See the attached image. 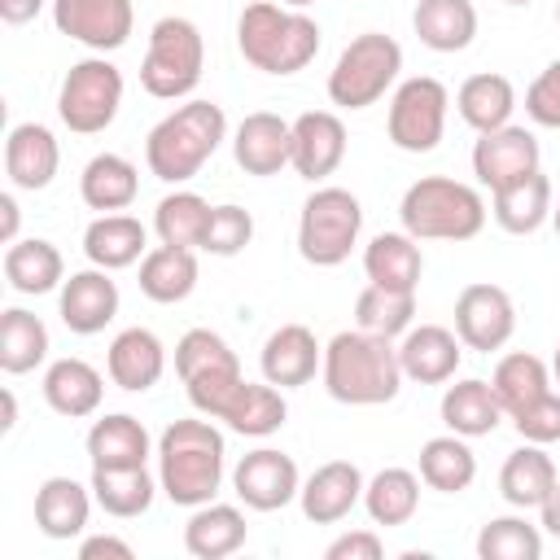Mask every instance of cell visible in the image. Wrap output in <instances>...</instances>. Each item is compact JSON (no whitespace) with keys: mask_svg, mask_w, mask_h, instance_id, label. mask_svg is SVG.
<instances>
[{"mask_svg":"<svg viewBox=\"0 0 560 560\" xmlns=\"http://www.w3.org/2000/svg\"><path fill=\"white\" fill-rule=\"evenodd\" d=\"M105 372L118 389L127 394H144L162 381L166 372V346L158 341V332L149 328H122L114 341H109V354H105Z\"/></svg>","mask_w":560,"mask_h":560,"instance_id":"7402d4cb","label":"cell"},{"mask_svg":"<svg viewBox=\"0 0 560 560\" xmlns=\"http://www.w3.org/2000/svg\"><path fill=\"white\" fill-rule=\"evenodd\" d=\"M416 315V293L411 289H385V284H368L354 302V328L376 332V337H402L411 328Z\"/></svg>","mask_w":560,"mask_h":560,"instance_id":"ee69618b","label":"cell"},{"mask_svg":"<svg viewBox=\"0 0 560 560\" xmlns=\"http://www.w3.org/2000/svg\"><path fill=\"white\" fill-rule=\"evenodd\" d=\"M245 534H249L245 512L236 503H214L210 499V503L192 508V516L184 525V551L197 556V560H223V556L245 547Z\"/></svg>","mask_w":560,"mask_h":560,"instance_id":"4316f807","label":"cell"},{"mask_svg":"<svg viewBox=\"0 0 560 560\" xmlns=\"http://www.w3.org/2000/svg\"><path fill=\"white\" fill-rule=\"evenodd\" d=\"M140 192V171L136 162H127L122 153H96L83 175H79V197L88 210H101V214H114V210H127Z\"/></svg>","mask_w":560,"mask_h":560,"instance_id":"836d02e7","label":"cell"},{"mask_svg":"<svg viewBox=\"0 0 560 560\" xmlns=\"http://www.w3.org/2000/svg\"><path fill=\"white\" fill-rule=\"evenodd\" d=\"M39 9H44V0H0V18H4L9 26H22V22H31Z\"/></svg>","mask_w":560,"mask_h":560,"instance_id":"db71d44e","label":"cell"},{"mask_svg":"<svg viewBox=\"0 0 560 560\" xmlns=\"http://www.w3.org/2000/svg\"><path fill=\"white\" fill-rule=\"evenodd\" d=\"M363 508L372 525H407L420 508V477L411 468H381L363 486Z\"/></svg>","mask_w":560,"mask_h":560,"instance_id":"b9f144b4","label":"cell"},{"mask_svg":"<svg viewBox=\"0 0 560 560\" xmlns=\"http://www.w3.org/2000/svg\"><path fill=\"white\" fill-rule=\"evenodd\" d=\"M201 70H206V39L197 22L179 13L158 18L140 61V88L158 101H179L201 83Z\"/></svg>","mask_w":560,"mask_h":560,"instance_id":"8992f818","label":"cell"},{"mask_svg":"<svg viewBox=\"0 0 560 560\" xmlns=\"http://www.w3.org/2000/svg\"><path fill=\"white\" fill-rule=\"evenodd\" d=\"M131 542L127 538H114V534H88L79 542V560H131Z\"/></svg>","mask_w":560,"mask_h":560,"instance_id":"816d5d0a","label":"cell"},{"mask_svg":"<svg viewBox=\"0 0 560 560\" xmlns=\"http://www.w3.org/2000/svg\"><path fill=\"white\" fill-rule=\"evenodd\" d=\"M411 26L424 48L464 52L477 39V4L472 0H416Z\"/></svg>","mask_w":560,"mask_h":560,"instance_id":"f546056e","label":"cell"},{"mask_svg":"<svg viewBox=\"0 0 560 560\" xmlns=\"http://www.w3.org/2000/svg\"><path fill=\"white\" fill-rule=\"evenodd\" d=\"M459 359H464V341L455 328L446 324H416L402 332L398 341V363H402V376L420 381V385H442L459 372Z\"/></svg>","mask_w":560,"mask_h":560,"instance_id":"ffe728a7","label":"cell"},{"mask_svg":"<svg viewBox=\"0 0 560 560\" xmlns=\"http://www.w3.org/2000/svg\"><path fill=\"white\" fill-rule=\"evenodd\" d=\"M398 70H402L398 39L381 31H363L341 48L337 66L328 70V101L337 109H368L398 83Z\"/></svg>","mask_w":560,"mask_h":560,"instance_id":"52a82bcc","label":"cell"},{"mask_svg":"<svg viewBox=\"0 0 560 560\" xmlns=\"http://www.w3.org/2000/svg\"><path fill=\"white\" fill-rule=\"evenodd\" d=\"M232 158L245 175H280L293 162V122L271 109H254L236 122Z\"/></svg>","mask_w":560,"mask_h":560,"instance_id":"9a60e30c","label":"cell"},{"mask_svg":"<svg viewBox=\"0 0 560 560\" xmlns=\"http://www.w3.org/2000/svg\"><path fill=\"white\" fill-rule=\"evenodd\" d=\"M455 332L468 350H503L516 332V306L508 298V289L490 284V280H477V284H464L459 298H455Z\"/></svg>","mask_w":560,"mask_h":560,"instance_id":"8fae6325","label":"cell"},{"mask_svg":"<svg viewBox=\"0 0 560 560\" xmlns=\"http://www.w3.org/2000/svg\"><path fill=\"white\" fill-rule=\"evenodd\" d=\"M490 214L512 236L538 232L551 219V179L542 175V166L521 175V179H512V184H503V188H494L490 192Z\"/></svg>","mask_w":560,"mask_h":560,"instance_id":"d4e9b609","label":"cell"},{"mask_svg":"<svg viewBox=\"0 0 560 560\" xmlns=\"http://www.w3.org/2000/svg\"><path fill=\"white\" fill-rule=\"evenodd\" d=\"M262 381L280 385V389H298L306 381H315V372L324 368V346L315 341V332L306 324H280L258 354Z\"/></svg>","mask_w":560,"mask_h":560,"instance_id":"d6986e66","label":"cell"},{"mask_svg":"<svg viewBox=\"0 0 560 560\" xmlns=\"http://www.w3.org/2000/svg\"><path fill=\"white\" fill-rule=\"evenodd\" d=\"M219 368H241V359H236V350L214 328H188L175 341V372H179V381H192V376L219 372Z\"/></svg>","mask_w":560,"mask_h":560,"instance_id":"bcb514c9","label":"cell"},{"mask_svg":"<svg viewBox=\"0 0 560 560\" xmlns=\"http://www.w3.org/2000/svg\"><path fill=\"white\" fill-rule=\"evenodd\" d=\"M57 293H61V298H57L61 324H66L70 332H79V337L101 332V328L114 324V315H118V284L109 280L105 267L70 271Z\"/></svg>","mask_w":560,"mask_h":560,"instance_id":"e0dca14e","label":"cell"},{"mask_svg":"<svg viewBox=\"0 0 560 560\" xmlns=\"http://www.w3.org/2000/svg\"><path fill=\"white\" fill-rule=\"evenodd\" d=\"M197 289V249L153 245L140 258V293L158 306H175Z\"/></svg>","mask_w":560,"mask_h":560,"instance_id":"1f68e13d","label":"cell"},{"mask_svg":"<svg viewBox=\"0 0 560 560\" xmlns=\"http://www.w3.org/2000/svg\"><path fill=\"white\" fill-rule=\"evenodd\" d=\"M538 162H542L538 136L529 127H516V122L481 131L477 144H472V175L490 192L512 184V179H521V175H529V171H538Z\"/></svg>","mask_w":560,"mask_h":560,"instance_id":"5bb4252c","label":"cell"},{"mask_svg":"<svg viewBox=\"0 0 560 560\" xmlns=\"http://www.w3.org/2000/svg\"><path fill=\"white\" fill-rule=\"evenodd\" d=\"M324 389L328 398L346 402V407H381L394 402L402 389V363H398V346L389 337L363 332V328H346L324 346Z\"/></svg>","mask_w":560,"mask_h":560,"instance_id":"7a4b0ae2","label":"cell"},{"mask_svg":"<svg viewBox=\"0 0 560 560\" xmlns=\"http://www.w3.org/2000/svg\"><path fill=\"white\" fill-rule=\"evenodd\" d=\"M363 232V206L350 188L324 184L302 201L298 214V254L311 267H337L350 258Z\"/></svg>","mask_w":560,"mask_h":560,"instance_id":"ba28073f","label":"cell"},{"mask_svg":"<svg viewBox=\"0 0 560 560\" xmlns=\"http://www.w3.org/2000/svg\"><path fill=\"white\" fill-rule=\"evenodd\" d=\"M525 114L538 127H560V57L538 70V79L525 88Z\"/></svg>","mask_w":560,"mask_h":560,"instance_id":"681fc988","label":"cell"},{"mask_svg":"<svg viewBox=\"0 0 560 560\" xmlns=\"http://www.w3.org/2000/svg\"><path fill=\"white\" fill-rule=\"evenodd\" d=\"M61 144L44 122H18L4 140V175L22 192H39L57 179Z\"/></svg>","mask_w":560,"mask_h":560,"instance_id":"44dd1931","label":"cell"},{"mask_svg":"<svg viewBox=\"0 0 560 560\" xmlns=\"http://www.w3.org/2000/svg\"><path fill=\"white\" fill-rule=\"evenodd\" d=\"M551 223H556V236H560V206H551Z\"/></svg>","mask_w":560,"mask_h":560,"instance_id":"91938a15","label":"cell"},{"mask_svg":"<svg viewBox=\"0 0 560 560\" xmlns=\"http://www.w3.org/2000/svg\"><path fill=\"white\" fill-rule=\"evenodd\" d=\"M490 389L503 407V416H516L521 407H529L534 398H542L551 389V368L529 354V350H512L494 363V376H490Z\"/></svg>","mask_w":560,"mask_h":560,"instance_id":"f35d334b","label":"cell"},{"mask_svg":"<svg viewBox=\"0 0 560 560\" xmlns=\"http://www.w3.org/2000/svg\"><path fill=\"white\" fill-rule=\"evenodd\" d=\"M556 481H560V472H556L547 446H538V442L516 446V451L503 459V468H499V494H503L512 508H521V512L542 508V499L551 494Z\"/></svg>","mask_w":560,"mask_h":560,"instance_id":"4dcf8cb0","label":"cell"},{"mask_svg":"<svg viewBox=\"0 0 560 560\" xmlns=\"http://www.w3.org/2000/svg\"><path fill=\"white\" fill-rule=\"evenodd\" d=\"M48 359V328L26 306H9L0 315V368L9 376L35 372Z\"/></svg>","mask_w":560,"mask_h":560,"instance_id":"60d3db41","label":"cell"},{"mask_svg":"<svg viewBox=\"0 0 560 560\" xmlns=\"http://www.w3.org/2000/svg\"><path fill=\"white\" fill-rule=\"evenodd\" d=\"M402 232L416 241H472L486 228V201L472 184L451 175H420L398 201Z\"/></svg>","mask_w":560,"mask_h":560,"instance_id":"5b68a950","label":"cell"},{"mask_svg":"<svg viewBox=\"0 0 560 560\" xmlns=\"http://www.w3.org/2000/svg\"><path fill=\"white\" fill-rule=\"evenodd\" d=\"M88 486H92L96 508L105 516H118V521L144 516L153 508V494L162 490L144 464H136V468H92V481Z\"/></svg>","mask_w":560,"mask_h":560,"instance_id":"8d00e7d4","label":"cell"},{"mask_svg":"<svg viewBox=\"0 0 560 560\" xmlns=\"http://www.w3.org/2000/svg\"><path fill=\"white\" fill-rule=\"evenodd\" d=\"M228 438L210 416L171 420L158 438V486L175 508H201L223 486Z\"/></svg>","mask_w":560,"mask_h":560,"instance_id":"6da1fadb","label":"cell"},{"mask_svg":"<svg viewBox=\"0 0 560 560\" xmlns=\"http://www.w3.org/2000/svg\"><path fill=\"white\" fill-rule=\"evenodd\" d=\"M503 4H534V0H503Z\"/></svg>","mask_w":560,"mask_h":560,"instance_id":"94428289","label":"cell"},{"mask_svg":"<svg viewBox=\"0 0 560 560\" xmlns=\"http://www.w3.org/2000/svg\"><path fill=\"white\" fill-rule=\"evenodd\" d=\"M122 105V70L109 57H83L66 70L57 92V114L74 136H96L118 118Z\"/></svg>","mask_w":560,"mask_h":560,"instance_id":"9c48e42d","label":"cell"},{"mask_svg":"<svg viewBox=\"0 0 560 560\" xmlns=\"http://www.w3.org/2000/svg\"><path fill=\"white\" fill-rule=\"evenodd\" d=\"M280 4H289V9H306V4H315V0H280Z\"/></svg>","mask_w":560,"mask_h":560,"instance_id":"680465c9","label":"cell"},{"mask_svg":"<svg viewBox=\"0 0 560 560\" xmlns=\"http://www.w3.org/2000/svg\"><path fill=\"white\" fill-rule=\"evenodd\" d=\"M52 26L92 52H114L131 39V0H52Z\"/></svg>","mask_w":560,"mask_h":560,"instance_id":"7c38bea8","label":"cell"},{"mask_svg":"<svg viewBox=\"0 0 560 560\" xmlns=\"http://www.w3.org/2000/svg\"><path fill=\"white\" fill-rule=\"evenodd\" d=\"M551 376H556V385H560V346H556V359H551Z\"/></svg>","mask_w":560,"mask_h":560,"instance_id":"6f0895ef","label":"cell"},{"mask_svg":"<svg viewBox=\"0 0 560 560\" xmlns=\"http://www.w3.org/2000/svg\"><path fill=\"white\" fill-rule=\"evenodd\" d=\"M499 420H503V407H499L490 381L468 376V381L446 385V394H442V424L451 433H459V438H486V433L499 429Z\"/></svg>","mask_w":560,"mask_h":560,"instance_id":"d590c367","label":"cell"},{"mask_svg":"<svg viewBox=\"0 0 560 560\" xmlns=\"http://www.w3.org/2000/svg\"><path fill=\"white\" fill-rule=\"evenodd\" d=\"M223 136H228L223 105H214V101H184L144 140L149 175H158L162 184H188L214 158Z\"/></svg>","mask_w":560,"mask_h":560,"instance_id":"277c9868","label":"cell"},{"mask_svg":"<svg viewBox=\"0 0 560 560\" xmlns=\"http://www.w3.org/2000/svg\"><path fill=\"white\" fill-rule=\"evenodd\" d=\"M512 424H516V433L525 438V442H538V446H551V442H560V394L556 389H547L542 398H534L529 407H521L516 416H508Z\"/></svg>","mask_w":560,"mask_h":560,"instance_id":"c3c4849f","label":"cell"},{"mask_svg":"<svg viewBox=\"0 0 560 560\" xmlns=\"http://www.w3.org/2000/svg\"><path fill=\"white\" fill-rule=\"evenodd\" d=\"M249 241H254V214H249L245 206H232V201L210 206V223H206V241H201L206 254L232 258V254H241Z\"/></svg>","mask_w":560,"mask_h":560,"instance_id":"7dc6e473","label":"cell"},{"mask_svg":"<svg viewBox=\"0 0 560 560\" xmlns=\"http://www.w3.org/2000/svg\"><path fill=\"white\" fill-rule=\"evenodd\" d=\"M346 158V122L332 109H306L293 118V171L311 184L328 179Z\"/></svg>","mask_w":560,"mask_h":560,"instance_id":"ac0fdd59","label":"cell"},{"mask_svg":"<svg viewBox=\"0 0 560 560\" xmlns=\"http://www.w3.org/2000/svg\"><path fill=\"white\" fill-rule=\"evenodd\" d=\"M18 219H22L18 197H13V192H0V241H4V245L18 241Z\"/></svg>","mask_w":560,"mask_h":560,"instance_id":"f5cc1de1","label":"cell"},{"mask_svg":"<svg viewBox=\"0 0 560 560\" xmlns=\"http://www.w3.org/2000/svg\"><path fill=\"white\" fill-rule=\"evenodd\" d=\"M381 556H385V542L376 529H350L324 547V560H381Z\"/></svg>","mask_w":560,"mask_h":560,"instance_id":"f907efd6","label":"cell"},{"mask_svg":"<svg viewBox=\"0 0 560 560\" xmlns=\"http://www.w3.org/2000/svg\"><path fill=\"white\" fill-rule=\"evenodd\" d=\"M88 459L92 468H136L153 455V442H149V429L127 416V411H114V416H101L92 429H88Z\"/></svg>","mask_w":560,"mask_h":560,"instance_id":"f1b7e54d","label":"cell"},{"mask_svg":"<svg viewBox=\"0 0 560 560\" xmlns=\"http://www.w3.org/2000/svg\"><path fill=\"white\" fill-rule=\"evenodd\" d=\"M477 477V455L468 446V438L459 433H442V438H429L420 446V481L429 490H442V494H459L468 490Z\"/></svg>","mask_w":560,"mask_h":560,"instance_id":"74e56055","label":"cell"},{"mask_svg":"<svg viewBox=\"0 0 560 560\" xmlns=\"http://www.w3.org/2000/svg\"><path fill=\"white\" fill-rule=\"evenodd\" d=\"M556 26H560V0H556Z\"/></svg>","mask_w":560,"mask_h":560,"instance_id":"6125c7cd","label":"cell"},{"mask_svg":"<svg viewBox=\"0 0 560 560\" xmlns=\"http://www.w3.org/2000/svg\"><path fill=\"white\" fill-rule=\"evenodd\" d=\"M83 254L92 267H105V271H122L131 262H140L149 254V228L136 219V214H96L88 228H83Z\"/></svg>","mask_w":560,"mask_h":560,"instance_id":"603a6c76","label":"cell"},{"mask_svg":"<svg viewBox=\"0 0 560 560\" xmlns=\"http://www.w3.org/2000/svg\"><path fill=\"white\" fill-rule=\"evenodd\" d=\"M538 525H542L551 538H560V481H556L551 494L542 499V508H538Z\"/></svg>","mask_w":560,"mask_h":560,"instance_id":"11a10c76","label":"cell"},{"mask_svg":"<svg viewBox=\"0 0 560 560\" xmlns=\"http://www.w3.org/2000/svg\"><path fill=\"white\" fill-rule=\"evenodd\" d=\"M481 560H538L542 556V525H529L525 516H494L477 534Z\"/></svg>","mask_w":560,"mask_h":560,"instance_id":"f6af8a7d","label":"cell"},{"mask_svg":"<svg viewBox=\"0 0 560 560\" xmlns=\"http://www.w3.org/2000/svg\"><path fill=\"white\" fill-rule=\"evenodd\" d=\"M455 109L459 118L481 136V131H494V127H508L512 122V109H516V88L508 74H494V70H481V74H468L455 92Z\"/></svg>","mask_w":560,"mask_h":560,"instance_id":"d6a6232c","label":"cell"},{"mask_svg":"<svg viewBox=\"0 0 560 560\" xmlns=\"http://www.w3.org/2000/svg\"><path fill=\"white\" fill-rule=\"evenodd\" d=\"M101 394H105V381L88 359L66 354V359H52L44 372V402L66 420L92 416L101 407Z\"/></svg>","mask_w":560,"mask_h":560,"instance_id":"484cf974","label":"cell"},{"mask_svg":"<svg viewBox=\"0 0 560 560\" xmlns=\"http://www.w3.org/2000/svg\"><path fill=\"white\" fill-rule=\"evenodd\" d=\"M206 223H210V201L188 192V188H175L158 201L153 210V232L162 245H184V249H201L206 241Z\"/></svg>","mask_w":560,"mask_h":560,"instance_id":"7bdbcfd3","label":"cell"},{"mask_svg":"<svg viewBox=\"0 0 560 560\" xmlns=\"http://www.w3.org/2000/svg\"><path fill=\"white\" fill-rule=\"evenodd\" d=\"M446 109H451V92L442 79L433 74L402 79L389 96V118H385L389 144L402 153H433L446 131Z\"/></svg>","mask_w":560,"mask_h":560,"instance_id":"30bf717a","label":"cell"},{"mask_svg":"<svg viewBox=\"0 0 560 560\" xmlns=\"http://www.w3.org/2000/svg\"><path fill=\"white\" fill-rule=\"evenodd\" d=\"M232 490L249 512H276L298 499L302 472H298L293 455H284L276 446H258V451L241 455V464L232 468Z\"/></svg>","mask_w":560,"mask_h":560,"instance_id":"4fadbf2b","label":"cell"},{"mask_svg":"<svg viewBox=\"0 0 560 560\" xmlns=\"http://www.w3.org/2000/svg\"><path fill=\"white\" fill-rule=\"evenodd\" d=\"M363 271L372 284H385V289H411L420 284V271H424V254H420V241L411 232H381L368 241L363 249Z\"/></svg>","mask_w":560,"mask_h":560,"instance_id":"e575fe53","label":"cell"},{"mask_svg":"<svg viewBox=\"0 0 560 560\" xmlns=\"http://www.w3.org/2000/svg\"><path fill=\"white\" fill-rule=\"evenodd\" d=\"M92 486L74 481V477H48L39 490H35V525L44 538H57V542H70L88 529V516H92Z\"/></svg>","mask_w":560,"mask_h":560,"instance_id":"cb8c5ba5","label":"cell"},{"mask_svg":"<svg viewBox=\"0 0 560 560\" xmlns=\"http://www.w3.org/2000/svg\"><path fill=\"white\" fill-rule=\"evenodd\" d=\"M363 472H359V464H350V459H328V464H319L306 481H302V490H298V503H302V516L311 521V525H337V521H346L359 503H363Z\"/></svg>","mask_w":560,"mask_h":560,"instance_id":"2e32d148","label":"cell"},{"mask_svg":"<svg viewBox=\"0 0 560 560\" xmlns=\"http://www.w3.org/2000/svg\"><path fill=\"white\" fill-rule=\"evenodd\" d=\"M236 48L262 74H298L319 52V22L302 9L254 0L236 18Z\"/></svg>","mask_w":560,"mask_h":560,"instance_id":"3957f363","label":"cell"},{"mask_svg":"<svg viewBox=\"0 0 560 560\" xmlns=\"http://www.w3.org/2000/svg\"><path fill=\"white\" fill-rule=\"evenodd\" d=\"M289 416L284 389L271 381H245L241 394L232 398V407L223 411V424L241 438H271Z\"/></svg>","mask_w":560,"mask_h":560,"instance_id":"ab89813d","label":"cell"},{"mask_svg":"<svg viewBox=\"0 0 560 560\" xmlns=\"http://www.w3.org/2000/svg\"><path fill=\"white\" fill-rule=\"evenodd\" d=\"M18 424V398H13V389H4V420H0V429L9 433Z\"/></svg>","mask_w":560,"mask_h":560,"instance_id":"9f6ffc18","label":"cell"},{"mask_svg":"<svg viewBox=\"0 0 560 560\" xmlns=\"http://www.w3.org/2000/svg\"><path fill=\"white\" fill-rule=\"evenodd\" d=\"M4 280L13 293H26V298H39V293H52L66 284V258L52 241L44 236H26V241H13L4 249Z\"/></svg>","mask_w":560,"mask_h":560,"instance_id":"83f0119b","label":"cell"}]
</instances>
